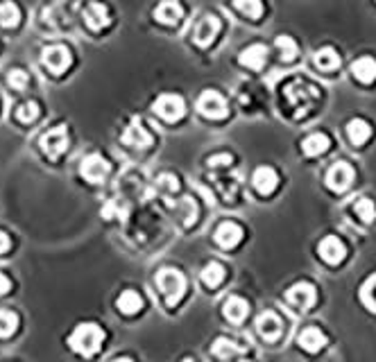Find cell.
<instances>
[{
	"instance_id": "obj_22",
	"label": "cell",
	"mask_w": 376,
	"mask_h": 362,
	"mask_svg": "<svg viewBox=\"0 0 376 362\" xmlns=\"http://www.w3.org/2000/svg\"><path fill=\"white\" fill-rule=\"evenodd\" d=\"M299 346L311 353H318L320 349L327 346V335H324L318 326H308L299 333Z\"/></svg>"
},
{
	"instance_id": "obj_27",
	"label": "cell",
	"mask_w": 376,
	"mask_h": 362,
	"mask_svg": "<svg viewBox=\"0 0 376 362\" xmlns=\"http://www.w3.org/2000/svg\"><path fill=\"white\" fill-rule=\"evenodd\" d=\"M313 62H315V66H318L320 70L331 73V70H336L338 66H340V55H338L334 48H322V50L315 53Z\"/></svg>"
},
{
	"instance_id": "obj_1",
	"label": "cell",
	"mask_w": 376,
	"mask_h": 362,
	"mask_svg": "<svg viewBox=\"0 0 376 362\" xmlns=\"http://www.w3.org/2000/svg\"><path fill=\"white\" fill-rule=\"evenodd\" d=\"M105 342V331H102L95 322H84L77 324V328L73 331L68 337L71 349L79 353V356H93Z\"/></svg>"
},
{
	"instance_id": "obj_12",
	"label": "cell",
	"mask_w": 376,
	"mask_h": 362,
	"mask_svg": "<svg viewBox=\"0 0 376 362\" xmlns=\"http://www.w3.org/2000/svg\"><path fill=\"white\" fill-rule=\"evenodd\" d=\"M218 34H220V18L216 16V14H204V16L197 21L193 39L200 48H206L216 41Z\"/></svg>"
},
{
	"instance_id": "obj_20",
	"label": "cell",
	"mask_w": 376,
	"mask_h": 362,
	"mask_svg": "<svg viewBox=\"0 0 376 362\" xmlns=\"http://www.w3.org/2000/svg\"><path fill=\"white\" fill-rule=\"evenodd\" d=\"M249 313V304L242 297H236V294H231V297H227L225 299V304H223V315L227 317L229 322L234 324H240L242 320L247 317Z\"/></svg>"
},
{
	"instance_id": "obj_41",
	"label": "cell",
	"mask_w": 376,
	"mask_h": 362,
	"mask_svg": "<svg viewBox=\"0 0 376 362\" xmlns=\"http://www.w3.org/2000/svg\"><path fill=\"white\" fill-rule=\"evenodd\" d=\"M10 287H12L10 279H7L5 274H0V297H3V294L10 292Z\"/></svg>"
},
{
	"instance_id": "obj_39",
	"label": "cell",
	"mask_w": 376,
	"mask_h": 362,
	"mask_svg": "<svg viewBox=\"0 0 376 362\" xmlns=\"http://www.w3.org/2000/svg\"><path fill=\"white\" fill-rule=\"evenodd\" d=\"M231 154H218V157H211L209 159V166L211 168H223V166H229L231 164Z\"/></svg>"
},
{
	"instance_id": "obj_13",
	"label": "cell",
	"mask_w": 376,
	"mask_h": 362,
	"mask_svg": "<svg viewBox=\"0 0 376 362\" xmlns=\"http://www.w3.org/2000/svg\"><path fill=\"white\" fill-rule=\"evenodd\" d=\"M256 331H259V335L265 342H277L284 333V324L279 320V315L268 310V313H263L259 320H256Z\"/></svg>"
},
{
	"instance_id": "obj_38",
	"label": "cell",
	"mask_w": 376,
	"mask_h": 362,
	"mask_svg": "<svg viewBox=\"0 0 376 362\" xmlns=\"http://www.w3.org/2000/svg\"><path fill=\"white\" fill-rule=\"evenodd\" d=\"M157 186L164 190V193H175V190L179 188V183H177L175 174H161L157 179Z\"/></svg>"
},
{
	"instance_id": "obj_11",
	"label": "cell",
	"mask_w": 376,
	"mask_h": 362,
	"mask_svg": "<svg viewBox=\"0 0 376 362\" xmlns=\"http://www.w3.org/2000/svg\"><path fill=\"white\" fill-rule=\"evenodd\" d=\"M353 181V168L347 161H338L329 168L327 172V186L334 190V193H344Z\"/></svg>"
},
{
	"instance_id": "obj_4",
	"label": "cell",
	"mask_w": 376,
	"mask_h": 362,
	"mask_svg": "<svg viewBox=\"0 0 376 362\" xmlns=\"http://www.w3.org/2000/svg\"><path fill=\"white\" fill-rule=\"evenodd\" d=\"M286 301L294 308L299 310V313H306V310H311L315 306V301H318V290H315L313 283H308V281H299V283H294L288 292H286Z\"/></svg>"
},
{
	"instance_id": "obj_15",
	"label": "cell",
	"mask_w": 376,
	"mask_h": 362,
	"mask_svg": "<svg viewBox=\"0 0 376 362\" xmlns=\"http://www.w3.org/2000/svg\"><path fill=\"white\" fill-rule=\"evenodd\" d=\"M252 183H254V188L259 190L261 195H270L272 190H275V188L279 186V174H277V170H275V168H270V166L256 168V170H254V174H252Z\"/></svg>"
},
{
	"instance_id": "obj_32",
	"label": "cell",
	"mask_w": 376,
	"mask_h": 362,
	"mask_svg": "<svg viewBox=\"0 0 376 362\" xmlns=\"http://www.w3.org/2000/svg\"><path fill=\"white\" fill-rule=\"evenodd\" d=\"M18 328V315L12 310H0V337H10Z\"/></svg>"
},
{
	"instance_id": "obj_3",
	"label": "cell",
	"mask_w": 376,
	"mask_h": 362,
	"mask_svg": "<svg viewBox=\"0 0 376 362\" xmlns=\"http://www.w3.org/2000/svg\"><path fill=\"white\" fill-rule=\"evenodd\" d=\"M286 95H288L290 105L294 107L297 116L306 114L308 109H311L315 102H318V98H320L318 88L311 86V84H306V82H299V79L286 86Z\"/></svg>"
},
{
	"instance_id": "obj_25",
	"label": "cell",
	"mask_w": 376,
	"mask_h": 362,
	"mask_svg": "<svg viewBox=\"0 0 376 362\" xmlns=\"http://www.w3.org/2000/svg\"><path fill=\"white\" fill-rule=\"evenodd\" d=\"M213 356L223 358V360L240 358L242 356V349L234 342V339H229V337H218L216 342H213Z\"/></svg>"
},
{
	"instance_id": "obj_28",
	"label": "cell",
	"mask_w": 376,
	"mask_h": 362,
	"mask_svg": "<svg viewBox=\"0 0 376 362\" xmlns=\"http://www.w3.org/2000/svg\"><path fill=\"white\" fill-rule=\"evenodd\" d=\"M225 274H227V270H225V265L223 263H218V261H211V263H206L204 265V270H202V281L209 287H216L220 285L225 281Z\"/></svg>"
},
{
	"instance_id": "obj_14",
	"label": "cell",
	"mask_w": 376,
	"mask_h": 362,
	"mask_svg": "<svg viewBox=\"0 0 376 362\" xmlns=\"http://www.w3.org/2000/svg\"><path fill=\"white\" fill-rule=\"evenodd\" d=\"M318 251H320V256L329 265H338L344 258V254H347V249H344V242L338 238V235H327V238L320 242Z\"/></svg>"
},
{
	"instance_id": "obj_35",
	"label": "cell",
	"mask_w": 376,
	"mask_h": 362,
	"mask_svg": "<svg viewBox=\"0 0 376 362\" xmlns=\"http://www.w3.org/2000/svg\"><path fill=\"white\" fill-rule=\"evenodd\" d=\"M36 116H39V105L36 102H23L16 109V120L21 122H34Z\"/></svg>"
},
{
	"instance_id": "obj_10",
	"label": "cell",
	"mask_w": 376,
	"mask_h": 362,
	"mask_svg": "<svg viewBox=\"0 0 376 362\" xmlns=\"http://www.w3.org/2000/svg\"><path fill=\"white\" fill-rule=\"evenodd\" d=\"M123 143L136 147V150H145V147L152 145V134L147 131L141 118H131L129 120V125L123 131Z\"/></svg>"
},
{
	"instance_id": "obj_40",
	"label": "cell",
	"mask_w": 376,
	"mask_h": 362,
	"mask_svg": "<svg viewBox=\"0 0 376 362\" xmlns=\"http://www.w3.org/2000/svg\"><path fill=\"white\" fill-rule=\"evenodd\" d=\"M10 247H12L10 235H7L5 231H0V254H5V251H10Z\"/></svg>"
},
{
	"instance_id": "obj_24",
	"label": "cell",
	"mask_w": 376,
	"mask_h": 362,
	"mask_svg": "<svg viewBox=\"0 0 376 362\" xmlns=\"http://www.w3.org/2000/svg\"><path fill=\"white\" fill-rule=\"evenodd\" d=\"M331 147V138L327 134H322V131H315L308 138H304V143H301V150H304L306 157H320Z\"/></svg>"
},
{
	"instance_id": "obj_2",
	"label": "cell",
	"mask_w": 376,
	"mask_h": 362,
	"mask_svg": "<svg viewBox=\"0 0 376 362\" xmlns=\"http://www.w3.org/2000/svg\"><path fill=\"white\" fill-rule=\"evenodd\" d=\"M157 285H159L161 294H164L168 306H175L177 301L184 297V292H186V279H184L179 270H173V268L159 270Z\"/></svg>"
},
{
	"instance_id": "obj_26",
	"label": "cell",
	"mask_w": 376,
	"mask_h": 362,
	"mask_svg": "<svg viewBox=\"0 0 376 362\" xmlns=\"http://www.w3.org/2000/svg\"><path fill=\"white\" fill-rule=\"evenodd\" d=\"M118 310L125 315H136L138 310L143 308V299H141V294L134 292V290H125L121 297H118Z\"/></svg>"
},
{
	"instance_id": "obj_5",
	"label": "cell",
	"mask_w": 376,
	"mask_h": 362,
	"mask_svg": "<svg viewBox=\"0 0 376 362\" xmlns=\"http://www.w3.org/2000/svg\"><path fill=\"white\" fill-rule=\"evenodd\" d=\"M152 109L159 118H164V120H168V122H175V120H179L184 114H186V102H184L181 95L164 93V95H159V98L154 100Z\"/></svg>"
},
{
	"instance_id": "obj_9",
	"label": "cell",
	"mask_w": 376,
	"mask_h": 362,
	"mask_svg": "<svg viewBox=\"0 0 376 362\" xmlns=\"http://www.w3.org/2000/svg\"><path fill=\"white\" fill-rule=\"evenodd\" d=\"M197 109H200L202 116L211 118V120H223V118H227V114H229L225 98L218 91H211V88L200 95V100H197Z\"/></svg>"
},
{
	"instance_id": "obj_16",
	"label": "cell",
	"mask_w": 376,
	"mask_h": 362,
	"mask_svg": "<svg viewBox=\"0 0 376 362\" xmlns=\"http://www.w3.org/2000/svg\"><path fill=\"white\" fill-rule=\"evenodd\" d=\"M112 16H109V10L105 3H88L84 10V23L88 25V29L98 32V29L107 27Z\"/></svg>"
},
{
	"instance_id": "obj_21",
	"label": "cell",
	"mask_w": 376,
	"mask_h": 362,
	"mask_svg": "<svg viewBox=\"0 0 376 362\" xmlns=\"http://www.w3.org/2000/svg\"><path fill=\"white\" fill-rule=\"evenodd\" d=\"M351 75L363 84H372L376 79V59L374 57H360L351 64Z\"/></svg>"
},
{
	"instance_id": "obj_7",
	"label": "cell",
	"mask_w": 376,
	"mask_h": 362,
	"mask_svg": "<svg viewBox=\"0 0 376 362\" xmlns=\"http://www.w3.org/2000/svg\"><path fill=\"white\" fill-rule=\"evenodd\" d=\"M109 172H112V166H109V161L102 154H88L79 164V174L91 183H102L109 177Z\"/></svg>"
},
{
	"instance_id": "obj_30",
	"label": "cell",
	"mask_w": 376,
	"mask_h": 362,
	"mask_svg": "<svg viewBox=\"0 0 376 362\" xmlns=\"http://www.w3.org/2000/svg\"><path fill=\"white\" fill-rule=\"evenodd\" d=\"M234 7L252 21H259L263 14V0H234Z\"/></svg>"
},
{
	"instance_id": "obj_31",
	"label": "cell",
	"mask_w": 376,
	"mask_h": 362,
	"mask_svg": "<svg viewBox=\"0 0 376 362\" xmlns=\"http://www.w3.org/2000/svg\"><path fill=\"white\" fill-rule=\"evenodd\" d=\"M353 211L358 213V218L363 220L365 224H370L374 222V218H376V206L370 197H358L356 199V204H353Z\"/></svg>"
},
{
	"instance_id": "obj_17",
	"label": "cell",
	"mask_w": 376,
	"mask_h": 362,
	"mask_svg": "<svg viewBox=\"0 0 376 362\" xmlns=\"http://www.w3.org/2000/svg\"><path fill=\"white\" fill-rule=\"evenodd\" d=\"M213 238H216V242H218L220 247L234 249L242 240V227L236 224V222H223V224L216 229Z\"/></svg>"
},
{
	"instance_id": "obj_8",
	"label": "cell",
	"mask_w": 376,
	"mask_h": 362,
	"mask_svg": "<svg viewBox=\"0 0 376 362\" xmlns=\"http://www.w3.org/2000/svg\"><path fill=\"white\" fill-rule=\"evenodd\" d=\"M41 62L53 75H62V73L68 70V66L73 64V57H71V50L66 46H48V48H43Z\"/></svg>"
},
{
	"instance_id": "obj_34",
	"label": "cell",
	"mask_w": 376,
	"mask_h": 362,
	"mask_svg": "<svg viewBox=\"0 0 376 362\" xmlns=\"http://www.w3.org/2000/svg\"><path fill=\"white\" fill-rule=\"evenodd\" d=\"M360 299H363V304L370 308V310H376V274L370 276L363 283V290H360Z\"/></svg>"
},
{
	"instance_id": "obj_37",
	"label": "cell",
	"mask_w": 376,
	"mask_h": 362,
	"mask_svg": "<svg viewBox=\"0 0 376 362\" xmlns=\"http://www.w3.org/2000/svg\"><path fill=\"white\" fill-rule=\"evenodd\" d=\"M181 216L184 220H186V224H193L195 220H197V206L193 199H188V197H184V202H181Z\"/></svg>"
},
{
	"instance_id": "obj_6",
	"label": "cell",
	"mask_w": 376,
	"mask_h": 362,
	"mask_svg": "<svg viewBox=\"0 0 376 362\" xmlns=\"http://www.w3.org/2000/svg\"><path fill=\"white\" fill-rule=\"evenodd\" d=\"M39 145H41V152L46 154L48 159H59L66 150H68V129H66L64 125L53 127L41 136Z\"/></svg>"
},
{
	"instance_id": "obj_18",
	"label": "cell",
	"mask_w": 376,
	"mask_h": 362,
	"mask_svg": "<svg viewBox=\"0 0 376 362\" xmlns=\"http://www.w3.org/2000/svg\"><path fill=\"white\" fill-rule=\"evenodd\" d=\"M154 18L164 25H177L184 18V7L177 0H164L157 10H154Z\"/></svg>"
},
{
	"instance_id": "obj_29",
	"label": "cell",
	"mask_w": 376,
	"mask_h": 362,
	"mask_svg": "<svg viewBox=\"0 0 376 362\" xmlns=\"http://www.w3.org/2000/svg\"><path fill=\"white\" fill-rule=\"evenodd\" d=\"M21 23V10L16 3L5 0L0 3V25L3 27H16Z\"/></svg>"
},
{
	"instance_id": "obj_33",
	"label": "cell",
	"mask_w": 376,
	"mask_h": 362,
	"mask_svg": "<svg viewBox=\"0 0 376 362\" xmlns=\"http://www.w3.org/2000/svg\"><path fill=\"white\" fill-rule=\"evenodd\" d=\"M277 48H279V53H281L284 62H294V57H297V43H294L292 36H288V34L277 36Z\"/></svg>"
},
{
	"instance_id": "obj_36",
	"label": "cell",
	"mask_w": 376,
	"mask_h": 362,
	"mask_svg": "<svg viewBox=\"0 0 376 362\" xmlns=\"http://www.w3.org/2000/svg\"><path fill=\"white\" fill-rule=\"evenodd\" d=\"M7 84H10L12 88H16V91H23V88L27 86V73L21 70V68L10 70V75H7Z\"/></svg>"
},
{
	"instance_id": "obj_19",
	"label": "cell",
	"mask_w": 376,
	"mask_h": 362,
	"mask_svg": "<svg viewBox=\"0 0 376 362\" xmlns=\"http://www.w3.org/2000/svg\"><path fill=\"white\" fill-rule=\"evenodd\" d=\"M265 59H268V48H265L263 43H252V46H247L240 53L238 62L242 66H247V68H252V70H261Z\"/></svg>"
},
{
	"instance_id": "obj_23",
	"label": "cell",
	"mask_w": 376,
	"mask_h": 362,
	"mask_svg": "<svg viewBox=\"0 0 376 362\" xmlns=\"http://www.w3.org/2000/svg\"><path fill=\"white\" fill-rule=\"evenodd\" d=\"M347 136L356 147L365 145L372 136V125L363 120V118H353V120H349V125H347Z\"/></svg>"
}]
</instances>
